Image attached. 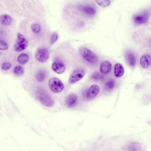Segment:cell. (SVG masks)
<instances>
[{"label": "cell", "mask_w": 151, "mask_h": 151, "mask_svg": "<svg viewBox=\"0 0 151 151\" xmlns=\"http://www.w3.org/2000/svg\"><path fill=\"white\" fill-rule=\"evenodd\" d=\"M37 99L43 105L51 107L54 104V101L47 92L42 88H38L36 91Z\"/></svg>", "instance_id": "cell-1"}, {"label": "cell", "mask_w": 151, "mask_h": 151, "mask_svg": "<svg viewBox=\"0 0 151 151\" xmlns=\"http://www.w3.org/2000/svg\"><path fill=\"white\" fill-rule=\"evenodd\" d=\"M80 52L83 58L90 63L94 64L97 62V56L91 50L86 48H82L80 50Z\"/></svg>", "instance_id": "cell-2"}, {"label": "cell", "mask_w": 151, "mask_h": 151, "mask_svg": "<svg viewBox=\"0 0 151 151\" xmlns=\"http://www.w3.org/2000/svg\"><path fill=\"white\" fill-rule=\"evenodd\" d=\"M48 85L50 90L55 93H59L63 90L64 86L63 83L58 78L52 77L50 79Z\"/></svg>", "instance_id": "cell-3"}, {"label": "cell", "mask_w": 151, "mask_h": 151, "mask_svg": "<svg viewBox=\"0 0 151 151\" xmlns=\"http://www.w3.org/2000/svg\"><path fill=\"white\" fill-rule=\"evenodd\" d=\"M50 56L49 52L47 48H39L37 49L35 53V57L37 60L41 63L45 62Z\"/></svg>", "instance_id": "cell-4"}, {"label": "cell", "mask_w": 151, "mask_h": 151, "mask_svg": "<svg viewBox=\"0 0 151 151\" xmlns=\"http://www.w3.org/2000/svg\"><path fill=\"white\" fill-rule=\"evenodd\" d=\"M28 45V41L24 36L18 33L17 42L14 45L15 50L17 51H22L27 47Z\"/></svg>", "instance_id": "cell-5"}, {"label": "cell", "mask_w": 151, "mask_h": 151, "mask_svg": "<svg viewBox=\"0 0 151 151\" xmlns=\"http://www.w3.org/2000/svg\"><path fill=\"white\" fill-rule=\"evenodd\" d=\"M84 75V71L78 69L75 70L72 73L68 79L69 83L71 84L75 83L83 78Z\"/></svg>", "instance_id": "cell-6"}, {"label": "cell", "mask_w": 151, "mask_h": 151, "mask_svg": "<svg viewBox=\"0 0 151 151\" xmlns=\"http://www.w3.org/2000/svg\"><path fill=\"white\" fill-rule=\"evenodd\" d=\"M149 14L148 12L144 11L139 14L134 15L133 17L134 22L137 24L145 23L148 20Z\"/></svg>", "instance_id": "cell-7"}, {"label": "cell", "mask_w": 151, "mask_h": 151, "mask_svg": "<svg viewBox=\"0 0 151 151\" xmlns=\"http://www.w3.org/2000/svg\"><path fill=\"white\" fill-rule=\"evenodd\" d=\"M78 102V97L75 94L72 93L69 95L66 98L65 103L67 107L69 108L74 107Z\"/></svg>", "instance_id": "cell-8"}, {"label": "cell", "mask_w": 151, "mask_h": 151, "mask_svg": "<svg viewBox=\"0 0 151 151\" xmlns=\"http://www.w3.org/2000/svg\"><path fill=\"white\" fill-rule=\"evenodd\" d=\"M99 88L97 85L93 84L91 85L87 92V98L88 99H91L94 98L99 93Z\"/></svg>", "instance_id": "cell-9"}, {"label": "cell", "mask_w": 151, "mask_h": 151, "mask_svg": "<svg viewBox=\"0 0 151 151\" xmlns=\"http://www.w3.org/2000/svg\"><path fill=\"white\" fill-rule=\"evenodd\" d=\"M79 10L84 14L89 16L94 15L96 12V9L93 7L87 5L80 6Z\"/></svg>", "instance_id": "cell-10"}, {"label": "cell", "mask_w": 151, "mask_h": 151, "mask_svg": "<svg viewBox=\"0 0 151 151\" xmlns=\"http://www.w3.org/2000/svg\"><path fill=\"white\" fill-rule=\"evenodd\" d=\"M125 60L127 64L130 66L134 67L136 64V60L135 55L132 52L128 51L125 54Z\"/></svg>", "instance_id": "cell-11"}, {"label": "cell", "mask_w": 151, "mask_h": 151, "mask_svg": "<svg viewBox=\"0 0 151 151\" xmlns=\"http://www.w3.org/2000/svg\"><path fill=\"white\" fill-rule=\"evenodd\" d=\"M52 70L56 73L61 74L64 72L65 70V66L62 63L55 62L52 65Z\"/></svg>", "instance_id": "cell-12"}, {"label": "cell", "mask_w": 151, "mask_h": 151, "mask_svg": "<svg viewBox=\"0 0 151 151\" xmlns=\"http://www.w3.org/2000/svg\"><path fill=\"white\" fill-rule=\"evenodd\" d=\"M140 63L141 66L143 68H147L150 64V56L147 54L143 55L140 59Z\"/></svg>", "instance_id": "cell-13"}, {"label": "cell", "mask_w": 151, "mask_h": 151, "mask_svg": "<svg viewBox=\"0 0 151 151\" xmlns=\"http://www.w3.org/2000/svg\"><path fill=\"white\" fill-rule=\"evenodd\" d=\"M111 65L109 62L105 61L103 62L100 67V71L102 73L105 74L108 73L110 70Z\"/></svg>", "instance_id": "cell-14"}, {"label": "cell", "mask_w": 151, "mask_h": 151, "mask_svg": "<svg viewBox=\"0 0 151 151\" xmlns=\"http://www.w3.org/2000/svg\"><path fill=\"white\" fill-rule=\"evenodd\" d=\"M124 68L122 65L120 63H117L115 66L114 74L117 77H120L123 74Z\"/></svg>", "instance_id": "cell-15"}, {"label": "cell", "mask_w": 151, "mask_h": 151, "mask_svg": "<svg viewBox=\"0 0 151 151\" xmlns=\"http://www.w3.org/2000/svg\"><path fill=\"white\" fill-rule=\"evenodd\" d=\"M0 21L3 24L8 25L11 23L12 19L9 15L7 14H3L1 16Z\"/></svg>", "instance_id": "cell-16"}, {"label": "cell", "mask_w": 151, "mask_h": 151, "mask_svg": "<svg viewBox=\"0 0 151 151\" xmlns=\"http://www.w3.org/2000/svg\"><path fill=\"white\" fill-rule=\"evenodd\" d=\"M46 76V72L43 70H40L37 73L35 77L38 81L42 82L45 78Z\"/></svg>", "instance_id": "cell-17"}, {"label": "cell", "mask_w": 151, "mask_h": 151, "mask_svg": "<svg viewBox=\"0 0 151 151\" xmlns=\"http://www.w3.org/2000/svg\"><path fill=\"white\" fill-rule=\"evenodd\" d=\"M140 148L139 144L137 142L130 143L128 147V151H138Z\"/></svg>", "instance_id": "cell-18"}, {"label": "cell", "mask_w": 151, "mask_h": 151, "mask_svg": "<svg viewBox=\"0 0 151 151\" xmlns=\"http://www.w3.org/2000/svg\"><path fill=\"white\" fill-rule=\"evenodd\" d=\"M29 58V56L27 54L23 53L19 55L18 56L17 60L20 63L24 64L28 62Z\"/></svg>", "instance_id": "cell-19"}, {"label": "cell", "mask_w": 151, "mask_h": 151, "mask_svg": "<svg viewBox=\"0 0 151 151\" xmlns=\"http://www.w3.org/2000/svg\"><path fill=\"white\" fill-rule=\"evenodd\" d=\"M115 86V81L113 79H110L107 80L104 85V88L107 90L112 89Z\"/></svg>", "instance_id": "cell-20"}, {"label": "cell", "mask_w": 151, "mask_h": 151, "mask_svg": "<svg viewBox=\"0 0 151 151\" xmlns=\"http://www.w3.org/2000/svg\"><path fill=\"white\" fill-rule=\"evenodd\" d=\"M24 70L23 68L19 65L16 66L14 70V73L17 76H21L23 74Z\"/></svg>", "instance_id": "cell-21"}, {"label": "cell", "mask_w": 151, "mask_h": 151, "mask_svg": "<svg viewBox=\"0 0 151 151\" xmlns=\"http://www.w3.org/2000/svg\"><path fill=\"white\" fill-rule=\"evenodd\" d=\"M96 1L99 5L102 7L108 6L111 3L110 0H96Z\"/></svg>", "instance_id": "cell-22"}, {"label": "cell", "mask_w": 151, "mask_h": 151, "mask_svg": "<svg viewBox=\"0 0 151 151\" xmlns=\"http://www.w3.org/2000/svg\"><path fill=\"white\" fill-rule=\"evenodd\" d=\"M91 77L92 79L95 81L101 80L104 78L103 76L100 73L97 72L93 73L91 75Z\"/></svg>", "instance_id": "cell-23"}, {"label": "cell", "mask_w": 151, "mask_h": 151, "mask_svg": "<svg viewBox=\"0 0 151 151\" xmlns=\"http://www.w3.org/2000/svg\"><path fill=\"white\" fill-rule=\"evenodd\" d=\"M31 27L32 31L35 33H37L40 30V27L37 24H33L32 25Z\"/></svg>", "instance_id": "cell-24"}, {"label": "cell", "mask_w": 151, "mask_h": 151, "mask_svg": "<svg viewBox=\"0 0 151 151\" xmlns=\"http://www.w3.org/2000/svg\"><path fill=\"white\" fill-rule=\"evenodd\" d=\"M58 38V35L57 33H53L51 36L50 42L51 44L55 43L57 40Z\"/></svg>", "instance_id": "cell-25"}, {"label": "cell", "mask_w": 151, "mask_h": 151, "mask_svg": "<svg viewBox=\"0 0 151 151\" xmlns=\"http://www.w3.org/2000/svg\"><path fill=\"white\" fill-rule=\"evenodd\" d=\"M8 47L7 44L5 42L0 40V50H5Z\"/></svg>", "instance_id": "cell-26"}, {"label": "cell", "mask_w": 151, "mask_h": 151, "mask_svg": "<svg viewBox=\"0 0 151 151\" xmlns=\"http://www.w3.org/2000/svg\"><path fill=\"white\" fill-rule=\"evenodd\" d=\"M11 67V63L9 62H5L2 65V68L4 70H7L10 68Z\"/></svg>", "instance_id": "cell-27"}]
</instances>
